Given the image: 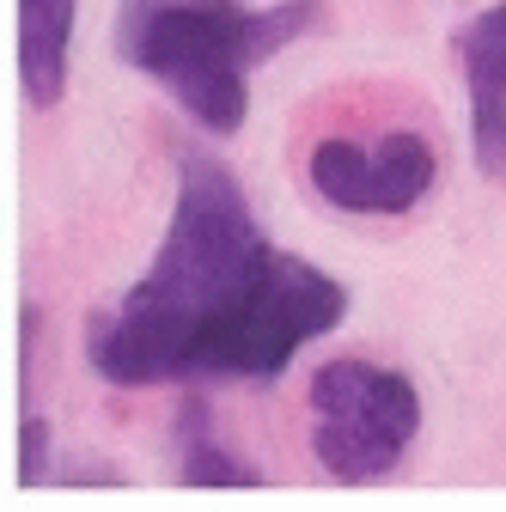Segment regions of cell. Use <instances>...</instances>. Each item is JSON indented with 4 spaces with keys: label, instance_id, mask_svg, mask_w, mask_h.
<instances>
[{
    "label": "cell",
    "instance_id": "3957f363",
    "mask_svg": "<svg viewBox=\"0 0 506 512\" xmlns=\"http://www.w3.org/2000/svg\"><path fill=\"white\" fill-rule=\"evenodd\" d=\"M311 458L330 482L366 488L385 482L421 433V391L397 366H378L360 354L324 360L311 372Z\"/></svg>",
    "mask_w": 506,
    "mask_h": 512
},
{
    "label": "cell",
    "instance_id": "8992f818",
    "mask_svg": "<svg viewBox=\"0 0 506 512\" xmlns=\"http://www.w3.org/2000/svg\"><path fill=\"white\" fill-rule=\"evenodd\" d=\"M80 0H13V68L31 110H55L68 98Z\"/></svg>",
    "mask_w": 506,
    "mask_h": 512
},
{
    "label": "cell",
    "instance_id": "277c9868",
    "mask_svg": "<svg viewBox=\"0 0 506 512\" xmlns=\"http://www.w3.org/2000/svg\"><path fill=\"white\" fill-rule=\"evenodd\" d=\"M433 177H439V153L415 128H391L378 141L330 135L305 159V183L336 214H372V220H397V214L421 208Z\"/></svg>",
    "mask_w": 506,
    "mask_h": 512
},
{
    "label": "cell",
    "instance_id": "5b68a950",
    "mask_svg": "<svg viewBox=\"0 0 506 512\" xmlns=\"http://www.w3.org/2000/svg\"><path fill=\"white\" fill-rule=\"evenodd\" d=\"M470 86V153L488 183H506V0L482 7L470 25L452 31Z\"/></svg>",
    "mask_w": 506,
    "mask_h": 512
},
{
    "label": "cell",
    "instance_id": "7a4b0ae2",
    "mask_svg": "<svg viewBox=\"0 0 506 512\" xmlns=\"http://www.w3.org/2000/svg\"><path fill=\"white\" fill-rule=\"evenodd\" d=\"M330 0H122L116 55L153 86H165L183 116L208 135H238L250 116V80L269 61L324 25Z\"/></svg>",
    "mask_w": 506,
    "mask_h": 512
},
{
    "label": "cell",
    "instance_id": "52a82bcc",
    "mask_svg": "<svg viewBox=\"0 0 506 512\" xmlns=\"http://www.w3.org/2000/svg\"><path fill=\"white\" fill-rule=\"evenodd\" d=\"M171 433H177V458H183V482L189 488H263V470H250V464L232 458V445L220 439V427H214L202 397L177 403Z\"/></svg>",
    "mask_w": 506,
    "mask_h": 512
},
{
    "label": "cell",
    "instance_id": "6da1fadb",
    "mask_svg": "<svg viewBox=\"0 0 506 512\" xmlns=\"http://www.w3.org/2000/svg\"><path fill=\"white\" fill-rule=\"evenodd\" d=\"M348 317V287L281 250L244 183L208 159H177L171 226L147 275L86 336L104 384H275L311 342Z\"/></svg>",
    "mask_w": 506,
    "mask_h": 512
}]
</instances>
